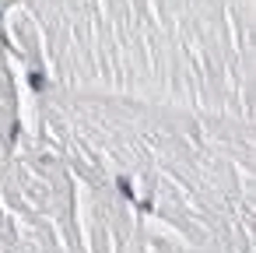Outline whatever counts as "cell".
<instances>
[{
	"label": "cell",
	"mask_w": 256,
	"mask_h": 253,
	"mask_svg": "<svg viewBox=\"0 0 256 253\" xmlns=\"http://www.w3.org/2000/svg\"><path fill=\"white\" fill-rule=\"evenodd\" d=\"M116 186H119V193H123V197H133V186H130V180H127V176H119V180H116Z\"/></svg>",
	"instance_id": "7a4b0ae2"
},
{
	"label": "cell",
	"mask_w": 256,
	"mask_h": 253,
	"mask_svg": "<svg viewBox=\"0 0 256 253\" xmlns=\"http://www.w3.org/2000/svg\"><path fill=\"white\" fill-rule=\"evenodd\" d=\"M28 84H32L35 92H42V88H46V78H42L39 70H32V74H28Z\"/></svg>",
	"instance_id": "6da1fadb"
}]
</instances>
